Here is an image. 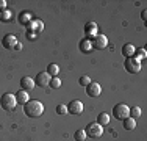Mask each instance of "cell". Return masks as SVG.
I'll list each match as a JSON object with an SVG mask.
<instances>
[{
    "label": "cell",
    "instance_id": "cell-6",
    "mask_svg": "<svg viewBox=\"0 0 147 141\" xmlns=\"http://www.w3.org/2000/svg\"><path fill=\"white\" fill-rule=\"evenodd\" d=\"M91 44H92L94 49L100 50V49H105L108 45V38L105 36V35H102V33H97L96 36L91 39Z\"/></svg>",
    "mask_w": 147,
    "mask_h": 141
},
{
    "label": "cell",
    "instance_id": "cell-17",
    "mask_svg": "<svg viewBox=\"0 0 147 141\" xmlns=\"http://www.w3.org/2000/svg\"><path fill=\"white\" fill-rule=\"evenodd\" d=\"M122 122H124V129L125 130H133L136 127V119L130 118V116H128V118H125Z\"/></svg>",
    "mask_w": 147,
    "mask_h": 141
},
{
    "label": "cell",
    "instance_id": "cell-16",
    "mask_svg": "<svg viewBox=\"0 0 147 141\" xmlns=\"http://www.w3.org/2000/svg\"><path fill=\"white\" fill-rule=\"evenodd\" d=\"M28 27L34 31V33H41V31L44 30V24L41 22V20H31Z\"/></svg>",
    "mask_w": 147,
    "mask_h": 141
},
{
    "label": "cell",
    "instance_id": "cell-5",
    "mask_svg": "<svg viewBox=\"0 0 147 141\" xmlns=\"http://www.w3.org/2000/svg\"><path fill=\"white\" fill-rule=\"evenodd\" d=\"M125 70L128 74H138L141 70V60H138L136 56H131V58L125 60Z\"/></svg>",
    "mask_w": 147,
    "mask_h": 141
},
{
    "label": "cell",
    "instance_id": "cell-26",
    "mask_svg": "<svg viewBox=\"0 0 147 141\" xmlns=\"http://www.w3.org/2000/svg\"><path fill=\"white\" fill-rule=\"evenodd\" d=\"M9 19H11V13H9L8 9H5V11L0 14V20H3V22H8Z\"/></svg>",
    "mask_w": 147,
    "mask_h": 141
},
{
    "label": "cell",
    "instance_id": "cell-28",
    "mask_svg": "<svg viewBox=\"0 0 147 141\" xmlns=\"http://www.w3.org/2000/svg\"><path fill=\"white\" fill-rule=\"evenodd\" d=\"M5 8H6V0H0V9L5 11Z\"/></svg>",
    "mask_w": 147,
    "mask_h": 141
},
{
    "label": "cell",
    "instance_id": "cell-14",
    "mask_svg": "<svg viewBox=\"0 0 147 141\" xmlns=\"http://www.w3.org/2000/svg\"><path fill=\"white\" fill-rule=\"evenodd\" d=\"M85 31H86V35L88 36H96L97 35V24L96 22H89V24H86L85 25Z\"/></svg>",
    "mask_w": 147,
    "mask_h": 141
},
{
    "label": "cell",
    "instance_id": "cell-3",
    "mask_svg": "<svg viewBox=\"0 0 147 141\" xmlns=\"http://www.w3.org/2000/svg\"><path fill=\"white\" fill-rule=\"evenodd\" d=\"M113 116L119 121H124L125 118L130 116V107H127L125 104H117L113 107Z\"/></svg>",
    "mask_w": 147,
    "mask_h": 141
},
{
    "label": "cell",
    "instance_id": "cell-29",
    "mask_svg": "<svg viewBox=\"0 0 147 141\" xmlns=\"http://www.w3.org/2000/svg\"><path fill=\"white\" fill-rule=\"evenodd\" d=\"M141 17H142V20H146V19H147V11H146V9H142V13H141Z\"/></svg>",
    "mask_w": 147,
    "mask_h": 141
},
{
    "label": "cell",
    "instance_id": "cell-15",
    "mask_svg": "<svg viewBox=\"0 0 147 141\" xmlns=\"http://www.w3.org/2000/svg\"><path fill=\"white\" fill-rule=\"evenodd\" d=\"M91 49H92V44H91L89 38H86V39H83L82 42H80V50H82L83 54H89Z\"/></svg>",
    "mask_w": 147,
    "mask_h": 141
},
{
    "label": "cell",
    "instance_id": "cell-18",
    "mask_svg": "<svg viewBox=\"0 0 147 141\" xmlns=\"http://www.w3.org/2000/svg\"><path fill=\"white\" fill-rule=\"evenodd\" d=\"M45 72H47L50 77H57L58 72H59V66L55 64V63H52V64L47 66V70H45Z\"/></svg>",
    "mask_w": 147,
    "mask_h": 141
},
{
    "label": "cell",
    "instance_id": "cell-22",
    "mask_svg": "<svg viewBox=\"0 0 147 141\" xmlns=\"http://www.w3.org/2000/svg\"><path fill=\"white\" fill-rule=\"evenodd\" d=\"M139 116H141V108H139L138 105L131 107V108H130V118L136 119V118H139Z\"/></svg>",
    "mask_w": 147,
    "mask_h": 141
},
{
    "label": "cell",
    "instance_id": "cell-24",
    "mask_svg": "<svg viewBox=\"0 0 147 141\" xmlns=\"http://www.w3.org/2000/svg\"><path fill=\"white\" fill-rule=\"evenodd\" d=\"M57 113H58V115H61V116H64L66 113H67V105H64V104L57 105Z\"/></svg>",
    "mask_w": 147,
    "mask_h": 141
},
{
    "label": "cell",
    "instance_id": "cell-21",
    "mask_svg": "<svg viewBox=\"0 0 147 141\" xmlns=\"http://www.w3.org/2000/svg\"><path fill=\"white\" fill-rule=\"evenodd\" d=\"M74 138H75V141H85L86 138H88V136H86L85 130H83V129H80V130H77V132H75Z\"/></svg>",
    "mask_w": 147,
    "mask_h": 141
},
{
    "label": "cell",
    "instance_id": "cell-23",
    "mask_svg": "<svg viewBox=\"0 0 147 141\" xmlns=\"http://www.w3.org/2000/svg\"><path fill=\"white\" fill-rule=\"evenodd\" d=\"M50 88H53V89H58L59 86H61V80L58 79V77H52L50 79V85H49Z\"/></svg>",
    "mask_w": 147,
    "mask_h": 141
},
{
    "label": "cell",
    "instance_id": "cell-12",
    "mask_svg": "<svg viewBox=\"0 0 147 141\" xmlns=\"http://www.w3.org/2000/svg\"><path fill=\"white\" fill-rule=\"evenodd\" d=\"M136 54V49L133 44H124V47H122V55L125 56V58H131V56H135Z\"/></svg>",
    "mask_w": 147,
    "mask_h": 141
},
{
    "label": "cell",
    "instance_id": "cell-1",
    "mask_svg": "<svg viewBox=\"0 0 147 141\" xmlns=\"http://www.w3.org/2000/svg\"><path fill=\"white\" fill-rule=\"evenodd\" d=\"M24 113L28 118H39L44 113V105L39 100H28L24 105Z\"/></svg>",
    "mask_w": 147,
    "mask_h": 141
},
{
    "label": "cell",
    "instance_id": "cell-19",
    "mask_svg": "<svg viewBox=\"0 0 147 141\" xmlns=\"http://www.w3.org/2000/svg\"><path fill=\"white\" fill-rule=\"evenodd\" d=\"M19 22L22 24V25H30V22H31V14L30 13H20V16H19Z\"/></svg>",
    "mask_w": 147,
    "mask_h": 141
},
{
    "label": "cell",
    "instance_id": "cell-20",
    "mask_svg": "<svg viewBox=\"0 0 147 141\" xmlns=\"http://www.w3.org/2000/svg\"><path fill=\"white\" fill-rule=\"evenodd\" d=\"M108 122H110V115L108 113H100L99 116H97V124H100V125H107Z\"/></svg>",
    "mask_w": 147,
    "mask_h": 141
},
{
    "label": "cell",
    "instance_id": "cell-2",
    "mask_svg": "<svg viewBox=\"0 0 147 141\" xmlns=\"http://www.w3.org/2000/svg\"><path fill=\"white\" fill-rule=\"evenodd\" d=\"M0 107H2L5 111H13L17 107L16 96H14V94H11V93L2 94V97H0Z\"/></svg>",
    "mask_w": 147,
    "mask_h": 141
},
{
    "label": "cell",
    "instance_id": "cell-10",
    "mask_svg": "<svg viewBox=\"0 0 147 141\" xmlns=\"http://www.w3.org/2000/svg\"><path fill=\"white\" fill-rule=\"evenodd\" d=\"M2 45L5 49H8V50H11L13 47L17 45V38L14 36V35H5L3 39H2Z\"/></svg>",
    "mask_w": 147,
    "mask_h": 141
},
{
    "label": "cell",
    "instance_id": "cell-11",
    "mask_svg": "<svg viewBox=\"0 0 147 141\" xmlns=\"http://www.w3.org/2000/svg\"><path fill=\"white\" fill-rule=\"evenodd\" d=\"M36 86V83H34L33 79H30V77H24V79H20V88H22L24 91H31L33 88Z\"/></svg>",
    "mask_w": 147,
    "mask_h": 141
},
{
    "label": "cell",
    "instance_id": "cell-9",
    "mask_svg": "<svg viewBox=\"0 0 147 141\" xmlns=\"http://www.w3.org/2000/svg\"><path fill=\"white\" fill-rule=\"evenodd\" d=\"M50 79H52V77L49 75L47 72H39V74L36 75L34 83H36L38 86H41V88H47L49 85H50Z\"/></svg>",
    "mask_w": 147,
    "mask_h": 141
},
{
    "label": "cell",
    "instance_id": "cell-27",
    "mask_svg": "<svg viewBox=\"0 0 147 141\" xmlns=\"http://www.w3.org/2000/svg\"><path fill=\"white\" fill-rule=\"evenodd\" d=\"M147 56V52H146V49H138V56H136V58L138 60H141V58H146Z\"/></svg>",
    "mask_w": 147,
    "mask_h": 141
},
{
    "label": "cell",
    "instance_id": "cell-4",
    "mask_svg": "<svg viewBox=\"0 0 147 141\" xmlns=\"http://www.w3.org/2000/svg\"><path fill=\"white\" fill-rule=\"evenodd\" d=\"M85 133L89 138H100V136L103 135V127L100 124H97V122H91V124H88V127L85 129Z\"/></svg>",
    "mask_w": 147,
    "mask_h": 141
},
{
    "label": "cell",
    "instance_id": "cell-13",
    "mask_svg": "<svg viewBox=\"0 0 147 141\" xmlns=\"http://www.w3.org/2000/svg\"><path fill=\"white\" fill-rule=\"evenodd\" d=\"M16 100H17V105H25L27 102L30 100V97H28V93L27 91H24V89H20V91H17V94H16Z\"/></svg>",
    "mask_w": 147,
    "mask_h": 141
},
{
    "label": "cell",
    "instance_id": "cell-8",
    "mask_svg": "<svg viewBox=\"0 0 147 141\" xmlns=\"http://www.w3.org/2000/svg\"><path fill=\"white\" fill-rule=\"evenodd\" d=\"M67 113H71V115H74V116L82 115V113H83V104H82V100H72L71 104L67 105Z\"/></svg>",
    "mask_w": 147,
    "mask_h": 141
},
{
    "label": "cell",
    "instance_id": "cell-25",
    "mask_svg": "<svg viewBox=\"0 0 147 141\" xmlns=\"http://www.w3.org/2000/svg\"><path fill=\"white\" fill-rule=\"evenodd\" d=\"M78 83L80 85H82V86H88V85L91 83V79H89V77L88 75H82V77H80V80H78Z\"/></svg>",
    "mask_w": 147,
    "mask_h": 141
},
{
    "label": "cell",
    "instance_id": "cell-7",
    "mask_svg": "<svg viewBox=\"0 0 147 141\" xmlns=\"http://www.w3.org/2000/svg\"><path fill=\"white\" fill-rule=\"evenodd\" d=\"M86 93H88V96H91V97H99L100 94H102V86L97 82H91L88 86H86Z\"/></svg>",
    "mask_w": 147,
    "mask_h": 141
}]
</instances>
